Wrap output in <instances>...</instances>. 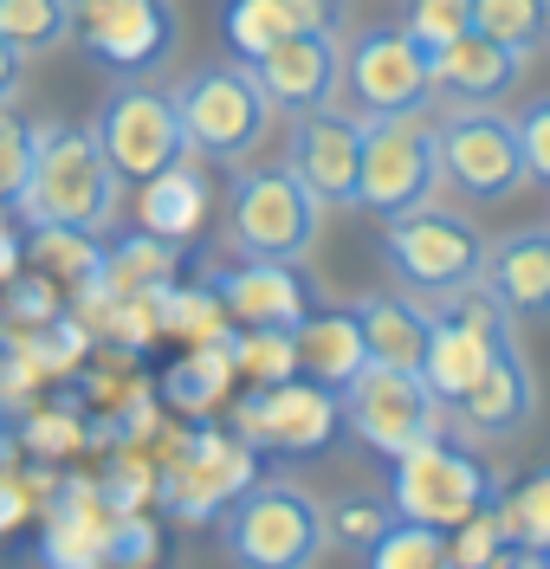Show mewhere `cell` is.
<instances>
[{
  "instance_id": "6da1fadb",
  "label": "cell",
  "mask_w": 550,
  "mask_h": 569,
  "mask_svg": "<svg viewBox=\"0 0 550 569\" xmlns=\"http://www.w3.org/2000/svg\"><path fill=\"white\" fill-rule=\"evenodd\" d=\"M13 213L27 227L104 233L117 213V169L91 123H33V176Z\"/></svg>"
},
{
  "instance_id": "7a4b0ae2",
  "label": "cell",
  "mask_w": 550,
  "mask_h": 569,
  "mask_svg": "<svg viewBox=\"0 0 550 569\" xmlns=\"http://www.w3.org/2000/svg\"><path fill=\"white\" fill-rule=\"evenodd\" d=\"M220 550L240 569H311L330 550V518L311 492L266 479L220 511Z\"/></svg>"
},
{
  "instance_id": "3957f363",
  "label": "cell",
  "mask_w": 550,
  "mask_h": 569,
  "mask_svg": "<svg viewBox=\"0 0 550 569\" xmlns=\"http://www.w3.org/2000/svg\"><path fill=\"white\" fill-rule=\"evenodd\" d=\"M318 220L324 201L279 162V169H247L233 162V188H227V227L220 240L233 259H304L318 247Z\"/></svg>"
},
{
  "instance_id": "277c9868",
  "label": "cell",
  "mask_w": 550,
  "mask_h": 569,
  "mask_svg": "<svg viewBox=\"0 0 550 569\" xmlns=\"http://www.w3.org/2000/svg\"><path fill=\"white\" fill-rule=\"evenodd\" d=\"M382 266L396 272L402 291L434 305V298L473 284L486 272V240H479V227L467 213L428 201V208H408L396 220H382Z\"/></svg>"
},
{
  "instance_id": "5b68a950",
  "label": "cell",
  "mask_w": 550,
  "mask_h": 569,
  "mask_svg": "<svg viewBox=\"0 0 550 569\" xmlns=\"http://www.w3.org/2000/svg\"><path fill=\"white\" fill-rule=\"evenodd\" d=\"M440 181L447 176H440V137H434L428 104L369 117L357 208H369L376 220H396V213H408V208H428Z\"/></svg>"
},
{
  "instance_id": "8992f818",
  "label": "cell",
  "mask_w": 550,
  "mask_h": 569,
  "mask_svg": "<svg viewBox=\"0 0 550 569\" xmlns=\"http://www.w3.org/2000/svg\"><path fill=\"white\" fill-rule=\"evenodd\" d=\"M176 110H182L188 149L208 162H247L272 123V98L253 78V66H201L176 84Z\"/></svg>"
},
{
  "instance_id": "52a82bcc",
  "label": "cell",
  "mask_w": 550,
  "mask_h": 569,
  "mask_svg": "<svg viewBox=\"0 0 550 569\" xmlns=\"http://www.w3.org/2000/svg\"><path fill=\"white\" fill-rule=\"evenodd\" d=\"M337 401H343V427L363 440L369 453H382V460H402L408 447L447 433V408H440V395L421 382V369L363 362V369L337 389Z\"/></svg>"
},
{
  "instance_id": "ba28073f",
  "label": "cell",
  "mask_w": 550,
  "mask_h": 569,
  "mask_svg": "<svg viewBox=\"0 0 550 569\" xmlns=\"http://www.w3.org/2000/svg\"><path fill=\"white\" fill-rule=\"evenodd\" d=\"M337 427H343V401L311 376L253 382L233 401V433L266 460H318V453H330Z\"/></svg>"
},
{
  "instance_id": "9c48e42d",
  "label": "cell",
  "mask_w": 550,
  "mask_h": 569,
  "mask_svg": "<svg viewBox=\"0 0 550 569\" xmlns=\"http://www.w3.org/2000/svg\"><path fill=\"white\" fill-rule=\"evenodd\" d=\"M492 498H499V479L486 472V460H473L467 447H453L447 433L408 447L402 460H389V505H396V518L453 531L473 511H486Z\"/></svg>"
},
{
  "instance_id": "30bf717a",
  "label": "cell",
  "mask_w": 550,
  "mask_h": 569,
  "mask_svg": "<svg viewBox=\"0 0 550 569\" xmlns=\"http://www.w3.org/2000/svg\"><path fill=\"white\" fill-rule=\"evenodd\" d=\"M440 137V176L453 181L467 201H512L518 188L531 181L524 169V142H518V123L492 104H453L447 117H434Z\"/></svg>"
},
{
  "instance_id": "8fae6325",
  "label": "cell",
  "mask_w": 550,
  "mask_h": 569,
  "mask_svg": "<svg viewBox=\"0 0 550 569\" xmlns=\"http://www.w3.org/2000/svg\"><path fill=\"white\" fill-rule=\"evenodd\" d=\"M91 130L104 142L117 181H149V176H162V169H176V162L194 156L188 149V130H182V110H176V91L143 84V78H123L104 98Z\"/></svg>"
},
{
  "instance_id": "7c38bea8",
  "label": "cell",
  "mask_w": 550,
  "mask_h": 569,
  "mask_svg": "<svg viewBox=\"0 0 550 569\" xmlns=\"http://www.w3.org/2000/svg\"><path fill=\"white\" fill-rule=\"evenodd\" d=\"M72 33L110 78H143L176 59L182 13L176 0H78Z\"/></svg>"
},
{
  "instance_id": "4fadbf2b",
  "label": "cell",
  "mask_w": 550,
  "mask_h": 569,
  "mask_svg": "<svg viewBox=\"0 0 550 569\" xmlns=\"http://www.w3.org/2000/svg\"><path fill=\"white\" fill-rule=\"evenodd\" d=\"M253 460L259 453L233 427H201V433L182 440V453L156 472V498H162V511H176L188 525H208V518L220 525V511L253 486Z\"/></svg>"
},
{
  "instance_id": "5bb4252c",
  "label": "cell",
  "mask_w": 550,
  "mask_h": 569,
  "mask_svg": "<svg viewBox=\"0 0 550 569\" xmlns=\"http://www.w3.org/2000/svg\"><path fill=\"white\" fill-rule=\"evenodd\" d=\"M363 137L369 117L357 110H292V130H286V169H292L324 208H357V181H363Z\"/></svg>"
},
{
  "instance_id": "9a60e30c",
  "label": "cell",
  "mask_w": 550,
  "mask_h": 569,
  "mask_svg": "<svg viewBox=\"0 0 550 569\" xmlns=\"http://www.w3.org/2000/svg\"><path fill=\"white\" fill-rule=\"evenodd\" d=\"M343 84H350L363 117L434 104V66L408 39V27H369V33L350 39L343 46Z\"/></svg>"
},
{
  "instance_id": "2e32d148",
  "label": "cell",
  "mask_w": 550,
  "mask_h": 569,
  "mask_svg": "<svg viewBox=\"0 0 550 569\" xmlns=\"http://www.w3.org/2000/svg\"><path fill=\"white\" fill-rule=\"evenodd\" d=\"M247 66L266 84L272 110H286V117L337 104V91H343V33H304V27H292L279 46H266Z\"/></svg>"
},
{
  "instance_id": "e0dca14e",
  "label": "cell",
  "mask_w": 550,
  "mask_h": 569,
  "mask_svg": "<svg viewBox=\"0 0 550 569\" xmlns=\"http://www.w3.org/2000/svg\"><path fill=\"white\" fill-rule=\"evenodd\" d=\"M227 305L233 323H272V330H298L311 311V284L298 279V259H240L208 279Z\"/></svg>"
},
{
  "instance_id": "ac0fdd59",
  "label": "cell",
  "mask_w": 550,
  "mask_h": 569,
  "mask_svg": "<svg viewBox=\"0 0 550 569\" xmlns=\"http://www.w3.org/2000/svg\"><path fill=\"white\" fill-rule=\"evenodd\" d=\"M447 415H460L467 433H486V440H506L538 415V382H531V362L518 356V343H499L492 362L479 369V382Z\"/></svg>"
},
{
  "instance_id": "d6986e66",
  "label": "cell",
  "mask_w": 550,
  "mask_h": 569,
  "mask_svg": "<svg viewBox=\"0 0 550 569\" xmlns=\"http://www.w3.org/2000/svg\"><path fill=\"white\" fill-rule=\"evenodd\" d=\"M428 66H434V98H447V104H499L518 84L524 59L506 52L499 39H486L479 27H467L460 39H447L440 52H428Z\"/></svg>"
},
{
  "instance_id": "ffe728a7",
  "label": "cell",
  "mask_w": 550,
  "mask_h": 569,
  "mask_svg": "<svg viewBox=\"0 0 550 569\" xmlns=\"http://www.w3.org/2000/svg\"><path fill=\"white\" fill-rule=\"evenodd\" d=\"M492 298L512 311V323H544L550 318V227H524L486 247V272Z\"/></svg>"
},
{
  "instance_id": "44dd1931",
  "label": "cell",
  "mask_w": 550,
  "mask_h": 569,
  "mask_svg": "<svg viewBox=\"0 0 550 569\" xmlns=\"http://www.w3.org/2000/svg\"><path fill=\"white\" fill-rule=\"evenodd\" d=\"M363 318V343L369 362H396V369H421L428 356V330H434V305L414 291H376L357 305Z\"/></svg>"
},
{
  "instance_id": "7402d4cb",
  "label": "cell",
  "mask_w": 550,
  "mask_h": 569,
  "mask_svg": "<svg viewBox=\"0 0 550 569\" xmlns=\"http://www.w3.org/2000/svg\"><path fill=\"white\" fill-rule=\"evenodd\" d=\"M292 343H298V376H311V382H324V389H343V382L369 362L357 305H350V311H304V323L292 330Z\"/></svg>"
},
{
  "instance_id": "603a6c76",
  "label": "cell",
  "mask_w": 550,
  "mask_h": 569,
  "mask_svg": "<svg viewBox=\"0 0 550 569\" xmlns=\"http://www.w3.org/2000/svg\"><path fill=\"white\" fill-rule=\"evenodd\" d=\"M137 188H143V194H137V227H143V233L188 247V240L208 227V208H214V194H208L201 169L176 162V169H162V176L137 181Z\"/></svg>"
},
{
  "instance_id": "cb8c5ba5",
  "label": "cell",
  "mask_w": 550,
  "mask_h": 569,
  "mask_svg": "<svg viewBox=\"0 0 550 569\" xmlns=\"http://www.w3.org/2000/svg\"><path fill=\"white\" fill-rule=\"evenodd\" d=\"M499 525H506V563H550V460L531 466L518 486H499L492 498Z\"/></svg>"
},
{
  "instance_id": "d4e9b609",
  "label": "cell",
  "mask_w": 550,
  "mask_h": 569,
  "mask_svg": "<svg viewBox=\"0 0 550 569\" xmlns=\"http://www.w3.org/2000/svg\"><path fill=\"white\" fill-rule=\"evenodd\" d=\"M176 240H156V233H130V240H117L104 247V266H98V291L104 298H143V291H169L176 284Z\"/></svg>"
},
{
  "instance_id": "484cf974",
  "label": "cell",
  "mask_w": 550,
  "mask_h": 569,
  "mask_svg": "<svg viewBox=\"0 0 550 569\" xmlns=\"http://www.w3.org/2000/svg\"><path fill=\"white\" fill-rule=\"evenodd\" d=\"M233 356H227V337H208V343H194V350L162 376V401L169 408H182V415H208L220 395L233 389Z\"/></svg>"
},
{
  "instance_id": "4316f807",
  "label": "cell",
  "mask_w": 550,
  "mask_h": 569,
  "mask_svg": "<svg viewBox=\"0 0 550 569\" xmlns=\"http://www.w3.org/2000/svg\"><path fill=\"white\" fill-rule=\"evenodd\" d=\"M473 27L506 52L531 59L550 46V0H473Z\"/></svg>"
},
{
  "instance_id": "83f0119b",
  "label": "cell",
  "mask_w": 550,
  "mask_h": 569,
  "mask_svg": "<svg viewBox=\"0 0 550 569\" xmlns=\"http://www.w3.org/2000/svg\"><path fill=\"white\" fill-rule=\"evenodd\" d=\"M227 356L247 382H279L298 376V343L292 330H272V323H227Z\"/></svg>"
},
{
  "instance_id": "f1b7e54d",
  "label": "cell",
  "mask_w": 550,
  "mask_h": 569,
  "mask_svg": "<svg viewBox=\"0 0 550 569\" xmlns=\"http://www.w3.org/2000/svg\"><path fill=\"white\" fill-rule=\"evenodd\" d=\"M292 33V13L286 0H220V39L233 59H259L266 46Z\"/></svg>"
},
{
  "instance_id": "f546056e",
  "label": "cell",
  "mask_w": 550,
  "mask_h": 569,
  "mask_svg": "<svg viewBox=\"0 0 550 569\" xmlns=\"http://www.w3.org/2000/svg\"><path fill=\"white\" fill-rule=\"evenodd\" d=\"M72 20H78V0H0V33L27 59L52 52L59 39H72Z\"/></svg>"
},
{
  "instance_id": "4dcf8cb0",
  "label": "cell",
  "mask_w": 550,
  "mask_h": 569,
  "mask_svg": "<svg viewBox=\"0 0 550 569\" xmlns=\"http://www.w3.org/2000/svg\"><path fill=\"white\" fill-rule=\"evenodd\" d=\"M447 557H453L447 531H434V525H414V518H396V525H389V531L363 550L369 569H440Z\"/></svg>"
},
{
  "instance_id": "1f68e13d",
  "label": "cell",
  "mask_w": 550,
  "mask_h": 569,
  "mask_svg": "<svg viewBox=\"0 0 550 569\" xmlns=\"http://www.w3.org/2000/svg\"><path fill=\"white\" fill-rule=\"evenodd\" d=\"M27 252H33L46 272L78 279V284H91L98 279V266H104L98 233H84V227H27Z\"/></svg>"
},
{
  "instance_id": "d6a6232c",
  "label": "cell",
  "mask_w": 550,
  "mask_h": 569,
  "mask_svg": "<svg viewBox=\"0 0 550 569\" xmlns=\"http://www.w3.org/2000/svg\"><path fill=\"white\" fill-rule=\"evenodd\" d=\"M227 305H220V291L208 279L201 284H169L162 291V330H176V337H194V343H208V337H227Z\"/></svg>"
},
{
  "instance_id": "836d02e7",
  "label": "cell",
  "mask_w": 550,
  "mask_h": 569,
  "mask_svg": "<svg viewBox=\"0 0 550 569\" xmlns=\"http://www.w3.org/2000/svg\"><path fill=\"white\" fill-rule=\"evenodd\" d=\"M324 518H330V543H343V550L363 557L369 543L396 525V505H389V498H357L350 492V498H337V505H324Z\"/></svg>"
},
{
  "instance_id": "e575fe53",
  "label": "cell",
  "mask_w": 550,
  "mask_h": 569,
  "mask_svg": "<svg viewBox=\"0 0 550 569\" xmlns=\"http://www.w3.org/2000/svg\"><path fill=\"white\" fill-rule=\"evenodd\" d=\"M402 27L421 52H440L447 39L473 27V0H402Z\"/></svg>"
},
{
  "instance_id": "d590c367",
  "label": "cell",
  "mask_w": 550,
  "mask_h": 569,
  "mask_svg": "<svg viewBox=\"0 0 550 569\" xmlns=\"http://www.w3.org/2000/svg\"><path fill=\"white\" fill-rule=\"evenodd\" d=\"M27 176H33V123H20V117L0 110V208L7 213L20 208Z\"/></svg>"
},
{
  "instance_id": "8d00e7d4",
  "label": "cell",
  "mask_w": 550,
  "mask_h": 569,
  "mask_svg": "<svg viewBox=\"0 0 550 569\" xmlns=\"http://www.w3.org/2000/svg\"><path fill=\"white\" fill-rule=\"evenodd\" d=\"M7 291V318L27 323V330H46V323L59 318V291H52V272H13V279L0 284Z\"/></svg>"
},
{
  "instance_id": "74e56055",
  "label": "cell",
  "mask_w": 550,
  "mask_h": 569,
  "mask_svg": "<svg viewBox=\"0 0 550 569\" xmlns=\"http://www.w3.org/2000/svg\"><path fill=\"white\" fill-rule=\"evenodd\" d=\"M512 123H518V142H524V169H531V181H544L550 188V91L544 98H531Z\"/></svg>"
},
{
  "instance_id": "f35d334b",
  "label": "cell",
  "mask_w": 550,
  "mask_h": 569,
  "mask_svg": "<svg viewBox=\"0 0 550 569\" xmlns=\"http://www.w3.org/2000/svg\"><path fill=\"white\" fill-rule=\"evenodd\" d=\"M286 13L304 33H343L350 27V0H286Z\"/></svg>"
},
{
  "instance_id": "ab89813d",
  "label": "cell",
  "mask_w": 550,
  "mask_h": 569,
  "mask_svg": "<svg viewBox=\"0 0 550 569\" xmlns=\"http://www.w3.org/2000/svg\"><path fill=\"white\" fill-rule=\"evenodd\" d=\"M20 84H27V52H20L13 39L0 33V110L20 98Z\"/></svg>"
},
{
  "instance_id": "60d3db41",
  "label": "cell",
  "mask_w": 550,
  "mask_h": 569,
  "mask_svg": "<svg viewBox=\"0 0 550 569\" xmlns=\"http://www.w3.org/2000/svg\"><path fill=\"white\" fill-rule=\"evenodd\" d=\"M27 440H33V447H46V453H59V447H72V440H78V433H72V415H39Z\"/></svg>"
},
{
  "instance_id": "b9f144b4",
  "label": "cell",
  "mask_w": 550,
  "mask_h": 569,
  "mask_svg": "<svg viewBox=\"0 0 550 569\" xmlns=\"http://www.w3.org/2000/svg\"><path fill=\"white\" fill-rule=\"evenodd\" d=\"M20 259H27V240H20V233L7 227V208H0V284L20 272Z\"/></svg>"
},
{
  "instance_id": "7bdbcfd3",
  "label": "cell",
  "mask_w": 550,
  "mask_h": 569,
  "mask_svg": "<svg viewBox=\"0 0 550 569\" xmlns=\"http://www.w3.org/2000/svg\"><path fill=\"white\" fill-rule=\"evenodd\" d=\"M20 518H27V492H20V486L0 472V531H13Z\"/></svg>"
}]
</instances>
